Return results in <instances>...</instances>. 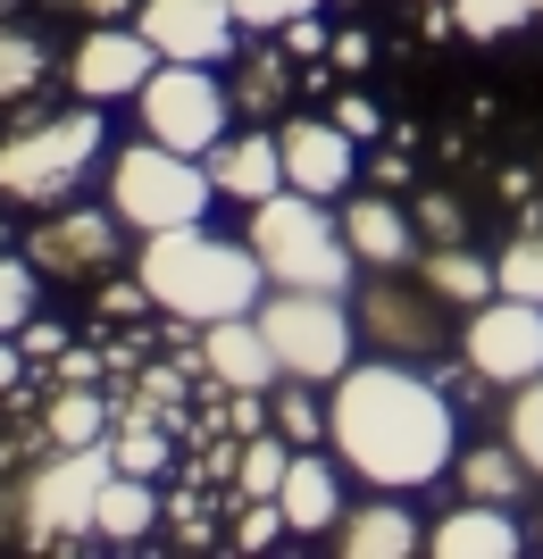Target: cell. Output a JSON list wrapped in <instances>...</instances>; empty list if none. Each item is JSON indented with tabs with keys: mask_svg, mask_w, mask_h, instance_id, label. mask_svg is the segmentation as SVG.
I'll use <instances>...</instances> for the list:
<instances>
[{
	"mask_svg": "<svg viewBox=\"0 0 543 559\" xmlns=\"http://www.w3.org/2000/svg\"><path fill=\"white\" fill-rule=\"evenodd\" d=\"M327 451L377 492H418L451 476L460 460V418L410 359H352L327 384Z\"/></svg>",
	"mask_w": 543,
	"mask_h": 559,
	"instance_id": "cell-1",
	"label": "cell"
},
{
	"mask_svg": "<svg viewBox=\"0 0 543 559\" xmlns=\"http://www.w3.org/2000/svg\"><path fill=\"white\" fill-rule=\"evenodd\" d=\"M134 276L151 293V309H167L176 326H217V318H243V309L268 301V267L251 242H226L210 226H167L142 234Z\"/></svg>",
	"mask_w": 543,
	"mask_h": 559,
	"instance_id": "cell-2",
	"label": "cell"
},
{
	"mask_svg": "<svg viewBox=\"0 0 543 559\" xmlns=\"http://www.w3.org/2000/svg\"><path fill=\"white\" fill-rule=\"evenodd\" d=\"M101 100H75L59 117H25L17 134H0V201L9 210H59L84 192L93 167H109V117H93Z\"/></svg>",
	"mask_w": 543,
	"mask_h": 559,
	"instance_id": "cell-3",
	"label": "cell"
},
{
	"mask_svg": "<svg viewBox=\"0 0 543 559\" xmlns=\"http://www.w3.org/2000/svg\"><path fill=\"white\" fill-rule=\"evenodd\" d=\"M243 242L260 251L268 284H302V293H352V242H343V217H327V201L302 185L251 201V226Z\"/></svg>",
	"mask_w": 543,
	"mask_h": 559,
	"instance_id": "cell-4",
	"label": "cell"
},
{
	"mask_svg": "<svg viewBox=\"0 0 543 559\" xmlns=\"http://www.w3.org/2000/svg\"><path fill=\"white\" fill-rule=\"evenodd\" d=\"M101 185H109V210H118L134 234L201 226V217H210V201H217L210 159H192V151H167V142H151V134L126 142V151H109Z\"/></svg>",
	"mask_w": 543,
	"mask_h": 559,
	"instance_id": "cell-5",
	"label": "cell"
},
{
	"mask_svg": "<svg viewBox=\"0 0 543 559\" xmlns=\"http://www.w3.org/2000/svg\"><path fill=\"white\" fill-rule=\"evenodd\" d=\"M118 476V460H109V443H84V451H50L34 476H25L17 492V535L34 543V551H50V543H84L101 535V485Z\"/></svg>",
	"mask_w": 543,
	"mask_h": 559,
	"instance_id": "cell-6",
	"label": "cell"
},
{
	"mask_svg": "<svg viewBox=\"0 0 543 559\" xmlns=\"http://www.w3.org/2000/svg\"><path fill=\"white\" fill-rule=\"evenodd\" d=\"M260 326L276 343V368L302 376V384H334L352 368V301L343 293H302V284H268L260 301Z\"/></svg>",
	"mask_w": 543,
	"mask_h": 559,
	"instance_id": "cell-7",
	"label": "cell"
},
{
	"mask_svg": "<svg viewBox=\"0 0 543 559\" xmlns=\"http://www.w3.org/2000/svg\"><path fill=\"white\" fill-rule=\"evenodd\" d=\"M142 109V134L167 142V151H210L217 134H226V117H235V93L217 84V68H201V59H160L151 68V84L134 93Z\"/></svg>",
	"mask_w": 543,
	"mask_h": 559,
	"instance_id": "cell-8",
	"label": "cell"
},
{
	"mask_svg": "<svg viewBox=\"0 0 543 559\" xmlns=\"http://www.w3.org/2000/svg\"><path fill=\"white\" fill-rule=\"evenodd\" d=\"M460 359H469L476 384H510L519 393L527 376H543V301L494 293V301L460 309Z\"/></svg>",
	"mask_w": 543,
	"mask_h": 559,
	"instance_id": "cell-9",
	"label": "cell"
},
{
	"mask_svg": "<svg viewBox=\"0 0 543 559\" xmlns=\"http://www.w3.org/2000/svg\"><path fill=\"white\" fill-rule=\"evenodd\" d=\"M444 318H451V301L444 293H410V284H393V267H385V284H368V293H359V334H368V343L377 350H393V359H435V350H444Z\"/></svg>",
	"mask_w": 543,
	"mask_h": 559,
	"instance_id": "cell-10",
	"label": "cell"
},
{
	"mask_svg": "<svg viewBox=\"0 0 543 559\" xmlns=\"http://www.w3.org/2000/svg\"><path fill=\"white\" fill-rule=\"evenodd\" d=\"M151 68H160V50H151V34H142L134 17L126 25H84V43L68 50L75 100H134L142 84H151Z\"/></svg>",
	"mask_w": 543,
	"mask_h": 559,
	"instance_id": "cell-11",
	"label": "cell"
},
{
	"mask_svg": "<svg viewBox=\"0 0 543 559\" xmlns=\"http://www.w3.org/2000/svg\"><path fill=\"white\" fill-rule=\"evenodd\" d=\"M118 234H126L118 210L59 201V210H43V226L25 234V259H34L43 276H101V267L118 259Z\"/></svg>",
	"mask_w": 543,
	"mask_h": 559,
	"instance_id": "cell-12",
	"label": "cell"
},
{
	"mask_svg": "<svg viewBox=\"0 0 543 559\" xmlns=\"http://www.w3.org/2000/svg\"><path fill=\"white\" fill-rule=\"evenodd\" d=\"M134 25L151 34V50L160 59H201V68H226L235 59V0H142Z\"/></svg>",
	"mask_w": 543,
	"mask_h": 559,
	"instance_id": "cell-13",
	"label": "cell"
},
{
	"mask_svg": "<svg viewBox=\"0 0 543 559\" xmlns=\"http://www.w3.org/2000/svg\"><path fill=\"white\" fill-rule=\"evenodd\" d=\"M284 185L318 192V201H334V192L352 185L359 167V134L343 126V117H284Z\"/></svg>",
	"mask_w": 543,
	"mask_h": 559,
	"instance_id": "cell-14",
	"label": "cell"
},
{
	"mask_svg": "<svg viewBox=\"0 0 543 559\" xmlns=\"http://www.w3.org/2000/svg\"><path fill=\"white\" fill-rule=\"evenodd\" d=\"M201 368L226 384V393H276V343H268L260 309H243V318H217L201 326Z\"/></svg>",
	"mask_w": 543,
	"mask_h": 559,
	"instance_id": "cell-15",
	"label": "cell"
},
{
	"mask_svg": "<svg viewBox=\"0 0 543 559\" xmlns=\"http://www.w3.org/2000/svg\"><path fill=\"white\" fill-rule=\"evenodd\" d=\"M527 543H535V535L510 518V501H460L451 518L426 526V551H435V559H519Z\"/></svg>",
	"mask_w": 543,
	"mask_h": 559,
	"instance_id": "cell-16",
	"label": "cell"
},
{
	"mask_svg": "<svg viewBox=\"0 0 543 559\" xmlns=\"http://www.w3.org/2000/svg\"><path fill=\"white\" fill-rule=\"evenodd\" d=\"M210 185H217V201H268V192H284V142L276 134H217L210 151Z\"/></svg>",
	"mask_w": 543,
	"mask_h": 559,
	"instance_id": "cell-17",
	"label": "cell"
},
{
	"mask_svg": "<svg viewBox=\"0 0 543 559\" xmlns=\"http://www.w3.org/2000/svg\"><path fill=\"white\" fill-rule=\"evenodd\" d=\"M334 551L343 559H410L418 551V510H410L402 492H377V501L334 518Z\"/></svg>",
	"mask_w": 543,
	"mask_h": 559,
	"instance_id": "cell-18",
	"label": "cell"
},
{
	"mask_svg": "<svg viewBox=\"0 0 543 559\" xmlns=\"http://www.w3.org/2000/svg\"><path fill=\"white\" fill-rule=\"evenodd\" d=\"M284 518H293V535H334V518H343V460L334 451H293V467H284Z\"/></svg>",
	"mask_w": 543,
	"mask_h": 559,
	"instance_id": "cell-19",
	"label": "cell"
},
{
	"mask_svg": "<svg viewBox=\"0 0 543 559\" xmlns=\"http://www.w3.org/2000/svg\"><path fill=\"white\" fill-rule=\"evenodd\" d=\"M343 242L359 251V267H410L418 259V226L402 217V201H385V192H368V201H352L343 210Z\"/></svg>",
	"mask_w": 543,
	"mask_h": 559,
	"instance_id": "cell-20",
	"label": "cell"
},
{
	"mask_svg": "<svg viewBox=\"0 0 543 559\" xmlns=\"http://www.w3.org/2000/svg\"><path fill=\"white\" fill-rule=\"evenodd\" d=\"M418 284L444 293L451 309H476L501 293V267H485V251H469V242H435V251H418Z\"/></svg>",
	"mask_w": 543,
	"mask_h": 559,
	"instance_id": "cell-21",
	"label": "cell"
},
{
	"mask_svg": "<svg viewBox=\"0 0 543 559\" xmlns=\"http://www.w3.org/2000/svg\"><path fill=\"white\" fill-rule=\"evenodd\" d=\"M451 476H460V492H469V501H519V492L535 485V467L519 460V443H510V435H501V443L460 451V460H451Z\"/></svg>",
	"mask_w": 543,
	"mask_h": 559,
	"instance_id": "cell-22",
	"label": "cell"
},
{
	"mask_svg": "<svg viewBox=\"0 0 543 559\" xmlns=\"http://www.w3.org/2000/svg\"><path fill=\"white\" fill-rule=\"evenodd\" d=\"M160 526V492H151V476H109L101 485V543H142Z\"/></svg>",
	"mask_w": 543,
	"mask_h": 559,
	"instance_id": "cell-23",
	"label": "cell"
},
{
	"mask_svg": "<svg viewBox=\"0 0 543 559\" xmlns=\"http://www.w3.org/2000/svg\"><path fill=\"white\" fill-rule=\"evenodd\" d=\"M50 451H84V443H109V409H101L93 384H59V401H50V418H43Z\"/></svg>",
	"mask_w": 543,
	"mask_h": 559,
	"instance_id": "cell-24",
	"label": "cell"
},
{
	"mask_svg": "<svg viewBox=\"0 0 543 559\" xmlns=\"http://www.w3.org/2000/svg\"><path fill=\"white\" fill-rule=\"evenodd\" d=\"M50 75V43L43 34H25V25H0V109H17V100L43 93Z\"/></svg>",
	"mask_w": 543,
	"mask_h": 559,
	"instance_id": "cell-25",
	"label": "cell"
},
{
	"mask_svg": "<svg viewBox=\"0 0 543 559\" xmlns=\"http://www.w3.org/2000/svg\"><path fill=\"white\" fill-rule=\"evenodd\" d=\"M268 426H276L293 451H309V443H327V401L293 376V384H276V401H268Z\"/></svg>",
	"mask_w": 543,
	"mask_h": 559,
	"instance_id": "cell-26",
	"label": "cell"
},
{
	"mask_svg": "<svg viewBox=\"0 0 543 559\" xmlns=\"http://www.w3.org/2000/svg\"><path fill=\"white\" fill-rule=\"evenodd\" d=\"M284 435H251V443H243V467H235V492L243 501H276L284 492Z\"/></svg>",
	"mask_w": 543,
	"mask_h": 559,
	"instance_id": "cell-27",
	"label": "cell"
},
{
	"mask_svg": "<svg viewBox=\"0 0 543 559\" xmlns=\"http://www.w3.org/2000/svg\"><path fill=\"white\" fill-rule=\"evenodd\" d=\"M535 9H543V0H451V25L485 43V34H519Z\"/></svg>",
	"mask_w": 543,
	"mask_h": 559,
	"instance_id": "cell-28",
	"label": "cell"
},
{
	"mask_svg": "<svg viewBox=\"0 0 543 559\" xmlns=\"http://www.w3.org/2000/svg\"><path fill=\"white\" fill-rule=\"evenodd\" d=\"M34 293H43V267L0 251V334H25V318H34Z\"/></svg>",
	"mask_w": 543,
	"mask_h": 559,
	"instance_id": "cell-29",
	"label": "cell"
},
{
	"mask_svg": "<svg viewBox=\"0 0 543 559\" xmlns=\"http://www.w3.org/2000/svg\"><path fill=\"white\" fill-rule=\"evenodd\" d=\"M510 443H519V460L535 467V485H543V376H527L510 393Z\"/></svg>",
	"mask_w": 543,
	"mask_h": 559,
	"instance_id": "cell-30",
	"label": "cell"
},
{
	"mask_svg": "<svg viewBox=\"0 0 543 559\" xmlns=\"http://www.w3.org/2000/svg\"><path fill=\"white\" fill-rule=\"evenodd\" d=\"M501 267V293H519V301H543V234H519L510 251H494Z\"/></svg>",
	"mask_w": 543,
	"mask_h": 559,
	"instance_id": "cell-31",
	"label": "cell"
},
{
	"mask_svg": "<svg viewBox=\"0 0 543 559\" xmlns=\"http://www.w3.org/2000/svg\"><path fill=\"white\" fill-rule=\"evenodd\" d=\"M109 460H118L126 476H160L167 467V435L160 426H118V435H109Z\"/></svg>",
	"mask_w": 543,
	"mask_h": 559,
	"instance_id": "cell-32",
	"label": "cell"
},
{
	"mask_svg": "<svg viewBox=\"0 0 543 559\" xmlns=\"http://www.w3.org/2000/svg\"><path fill=\"white\" fill-rule=\"evenodd\" d=\"M276 535H293L284 501H243V518H235V551H268Z\"/></svg>",
	"mask_w": 543,
	"mask_h": 559,
	"instance_id": "cell-33",
	"label": "cell"
},
{
	"mask_svg": "<svg viewBox=\"0 0 543 559\" xmlns=\"http://www.w3.org/2000/svg\"><path fill=\"white\" fill-rule=\"evenodd\" d=\"M309 9H318V0H235V17H243V25H260V34H284V25L309 17Z\"/></svg>",
	"mask_w": 543,
	"mask_h": 559,
	"instance_id": "cell-34",
	"label": "cell"
},
{
	"mask_svg": "<svg viewBox=\"0 0 543 559\" xmlns=\"http://www.w3.org/2000/svg\"><path fill=\"white\" fill-rule=\"evenodd\" d=\"M25 359H43V368H59V359H68V326H50V318H25Z\"/></svg>",
	"mask_w": 543,
	"mask_h": 559,
	"instance_id": "cell-35",
	"label": "cell"
},
{
	"mask_svg": "<svg viewBox=\"0 0 543 559\" xmlns=\"http://www.w3.org/2000/svg\"><path fill=\"white\" fill-rule=\"evenodd\" d=\"M334 117H343V126H352L359 142H368V134H377V126H385V109H377V100H368V93H343V100H334Z\"/></svg>",
	"mask_w": 543,
	"mask_h": 559,
	"instance_id": "cell-36",
	"label": "cell"
},
{
	"mask_svg": "<svg viewBox=\"0 0 543 559\" xmlns=\"http://www.w3.org/2000/svg\"><path fill=\"white\" fill-rule=\"evenodd\" d=\"M368 59H377V43H368L359 25H352V34H334V68H343V75H359Z\"/></svg>",
	"mask_w": 543,
	"mask_h": 559,
	"instance_id": "cell-37",
	"label": "cell"
},
{
	"mask_svg": "<svg viewBox=\"0 0 543 559\" xmlns=\"http://www.w3.org/2000/svg\"><path fill=\"white\" fill-rule=\"evenodd\" d=\"M284 50H293V59H309V50H334L327 34H318V9H309V17H293V25H284Z\"/></svg>",
	"mask_w": 543,
	"mask_h": 559,
	"instance_id": "cell-38",
	"label": "cell"
},
{
	"mask_svg": "<svg viewBox=\"0 0 543 559\" xmlns=\"http://www.w3.org/2000/svg\"><path fill=\"white\" fill-rule=\"evenodd\" d=\"M134 9H142V0H75V17H84V25H126Z\"/></svg>",
	"mask_w": 543,
	"mask_h": 559,
	"instance_id": "cell-39",
	"label": "cell"
},
{
	"mask_svg": "<svg viewBox=\"0 0 543 559\" xmlns=\"http://www.w3.org/2000/svg\"><path fill=\"white\" fill-rule=\"evenodd\" d=\"M426 234H435V242H460V210H451V201H426Z\"/></svg>",
	"mask_w": 543,
	"mask_h": 559,
	"instance_id": "cell-40",
	"label": "cell"
},
{
	"mask_svg": "<svg viewBox=\"0 0 543 559\" xmlns=\"http://www.w3.org/2000/svg\"><path fill=\"white\" fill-rule=\"evenodd\" d=\"M17 376H25V343L0 334V393H17Z\"/></svg>",
	"mask_w": 543,
	"mask_h": 559,
	"instance_id": "cell-41",
	"label": "cell"
},
{
	"mask_svg": "<svg viewBox=\"0 0 543 559\" xmlns=\"http://www.w3.org/2000/svg\"><path fill=\"white\" fill-rule=\"evenodd\" d=\"M243 100H251V109H268V100H276V59H260V68H251V84H243Z\"/></svg>",
	"mask_w": 543,
	"mask_h": 559,
	"instance_id": "cell-42",
	"label": "cell"
},
{
	"mask_svg": "<svg viewBox=\"0 0 543 559\" xmlns=\"http://www.w3.org/2000/svg\"><path fill=\"white\" fill-rule=\"evenodd\" d=\"M167 518H176V535H185V543H210V518L192 510V501H176V510H167Z\"/></svg>",
	"mask_w": 543,
	"mask_h": 559,
	"instance_id": "cell-43",
	"label": "cell"
},
{
	"mask_svg": "<svg viewBox=\"0 0 543 559\" xmlns=\"http://www.w3.org/2000/svg\"><path fill=\"white\" fill-rule=\"evenodd\" d=\"M0 251H9V226H0Z\"/></svg>",
	"mask_w": 543,
	"mask_h": 559,
	"instance_id": "cell-44",
	"label": "cell"
},
{
	"mask_svg": "<svg viewBox=\"0 0 543 559\" xmlns=\"http://www.w3.org/2000/svg\"><path fill=\"white\" fill-rule=\"evenodd\" d=\"M535 551H543V526H535Z\"/></svg>",
	"mask_w": 543,
	"mask_h": 559,
	"instance_id": "cell-45",
	"label": "cell"
}]
</instances>
